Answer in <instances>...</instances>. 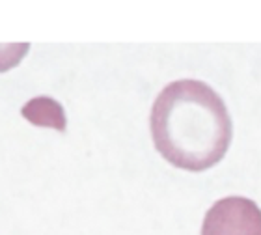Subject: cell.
Segmentation results:
<instances>
[{
	"mask_svg": "<svg viewBox=\"0 0 261 235\" xmlns=\"http://www.w3.org/2000/svg\"><path fill=\"white\" fill-rule=\"evenodd\" d=\"M149 127L159 153L187 172L213 168L231 142V118L222 97L192 79L170 82L159 93Z\"/></svg>",
	"mask_w": 261,
	"mask_h": 235,
	"instance_id": "cell-1",
	"label": "cell"
},
{
	"mask_svg": "<svg viewBox=\"0 0 261 235\" xmlns=\"http://www.w3.org/2000/svg\"><path fill=\"white\" fill-rule=\"evenodd\" d=\"M201 235H261V209L243 196H229L207 211Z\"/></svg>",
	"mask_w": 261,
	"mask_h": 235,
	"instance_id": "cell-2",
	"label": "cell"
}]
</instances>
